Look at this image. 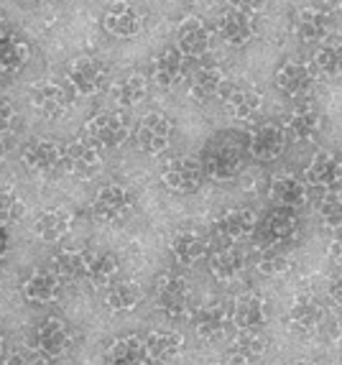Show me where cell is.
I'll use <instances>...</instances> for the list:
<instances>
[{
  "label": "cell",
  "instance_id": "9c48e42d",
  "mask_svg": "<svg viewBox=\"0 0 342 365\" xmlns=\"http://www.w3.org/2000/svg\"><path fill=\"white\" fill-rule=\"evenodd\" d=\"M67 77H69V85L74 87V92L90 98V95H98L105 87V82H108V69L103 67V61L92 59V56H82V59H77L72 67H69Z\"/></svg>",
  "mask_w": 342,
  "mask_h": 365
},
{
  "label": "cell",
  "instance_id": "681fc988",
  "mask_svg": "<svg viewBox=\"0 0 342 365\" xmlns=\"http://www.w3.org/2000/svg\"><path fill=\"white\" fill-rule=\"evenodd\" d=\"M6 253H8V235L3 230V225H0V258L6 256Z\"/></svg>",
  "mask_w": 342,
  "mask_h": 365
},
{
  "label": "cell",
  "instance_id": "ee69618b",
  "mask_svg": "<svg viewBox=\"0 0 342 365\" xmlns=\"http://www.w3.org/2000/svg\"><path fill=\"white\" fill-rule=\"evenodd\" d=\"M291 268V258L286 253H279V250H269L266 256L258 261V271L263 276H281Z\"/></svg>",
  "mask_w": 342,
  "mask_h": 365
},
{
  "label": "cell",
  "instance_id": "3957f363",
  "mask_svg": "<svg viewBox=\"0 0 342 365\" xmlns=\"http://www.w3.org/2000/svg\"><path fill=\"white\" fill-rule=\"evenodd\" d=\"M161 179H164L166 189L177 192V195H192L202 187L204 182V166L200 161L190 156H179L171 158L169 164L161 171Z\"/></svg>",
  "mask_w": 342,
  "mask_h": 365
},
{
  "label": "cell",
  "instance_id": "5b68a950",
  "mask_svg": "<svg viewBox=\"0 0 342 365\" xmlns=\"http://www.w3.org/2000/svg\"><path fill=\"white\" fill-rule=\"evenodd\" d=\"M64 169L80 179L95 177L103 169V153L95 140H74L64 146Z\"/></svg>",
  "mask_w": 342,
  "mask_h": 365
},
{
  "label": "cell",
  "instance_id": "4fadbf2b",
  "mask_svg": "<svg viewBox=\"0 0 342 365\" xmlns=\"http://www.w3.org/2000/svg\"><path fill=\"white\" fill-rule=\"evenodd\" d=\"M243 166V158L240 151L230 143H209L207 151H204V171H207L212 179H232Z\"/></svg>",
  "mask_w": 342,
  "mask_h": 365
},
{
  "label": "cell",
  "instance_id": "5bb4252c",
  "mask_svg": "<svg viewBox=\"0 0 342 365\" xmlns=\"http://www.w3.org/2000/svg\"><path fill=\"white\" fill-rule=\"evenodd\" d=\"M177 46L184 56H192V59L207 54L212 46V31L202 19H195V16L184 19L177 31Z\"/></svg>",
  "mask_w": 342,
  "mask_h": 365
},
{
  "label": "cell",
  "instance_id": "f546056e",
  "mask_svg": "<svg viewBox=\"0 0 342 365\" xmlns=\"http://www.w3.org/2000/svg\"><path fill=\"white\" fill-rule=\"evenodd\" d=\"M118 274V258L113 253H103V250H87V271L85 279L90 281L95 289H103L110 284V279Z\"/></svg>",
  "mask_w": 342,
  "mask_h": 365
},
{
  "label": "cell",
  "instance_id": "8fae6325",
  "mask_svg": "<svg viewBox=\"0 0 342 365\" xmlns=\"http://www.w3.org/2000/svg\"><path fill=\"white\" fill-rule=\"evenodd\" d=\"M220 95H222V103H225V110L232 118H238V120L253 118V113L261 108V100H263L256 87L240 85V82H225Z\"/></svg>",
  "mask_w": 342,
  "mask_h": 365
},
{
  "label": "cell",
  "instance_id": "6da1fadb",
  "mask_svg": "<svg viewBox=\"0 0 342 365\" xmlns=\"http://www.w3.org/2000/svg\"><path fill=\"white\" fill-rule=\"evenodd\" d=\"M299 232V217L294 215L291 207H279L269 210L263 215L261 222H256V230L253 235H258L261 240V248H276V245H286L291 243Z\"/></svg>",
  "mask_w": 342,
  "mask_h": 365
},
{
  "label": "cell",
  "instance_id": "816d5d0a",
  "mask_svg": "<svg viewBox=\"0 0 342 365\" xmlns=\"http://www.w3.org/2000/svg\"><path fill=\"white\" fill-rule=\"evenodd\" d=\"M3 34H6V13L0 11V36H3Z\"/></svg>",
  "mask_w": 342,
  "mask_h": 365
},
{
  "label": "cell",
  "instance_id": "30bf717a",
  "mask_svg": "<svg viewBox=\"0 0 342 365\" xmlns=\"http://www.w3.org/2000/svg\"><path fill=\"white\" fill-rule=\"evenodd\" d=\"M28 100L33 105V110H38L43 118H49V120H56L67 113L69 108V95L67 90L56 82H36V85H31L28 90Z\"/></svg>",
  "mask_w": 342,
  "mask_h": 365
},
{
  "label": "cell",
  "instance_id": "f35d334b",
  "mask_svg": "<svg viewBox=\"0 0 342 365\" xmlns=\"http://www.w3.org/2000/svg\"><path fill=\"white\" fill-rule=\"evenodd\" d=\"M266 347H269V340L261 329H240L238 340L232 345V353H235V360H253Z\"/></svg>",
  "mask_w": 342,
  "mask_h": 365
},
{
  "label": "cell",
  "instance_id": "ffe728a7",
  "mask_svg": "<svg viewBox=\"0 0 342 365\" xmlns=\"http://www.w3.org/2000/svg\"><path fill=\"white\" fill-rule=\"evenodd\" d=\"M105 29L118 38H130L135 34H141L143 19L130 3H115V6H110V11L105 13Z\"/></svg>",
  "mask_w": 342,
  "mask_h": 365
},
{
  "label": "cell",
  "instance_id": "52a82bcc",
  "mask_svg": "<svg viewBox=\"0 0 342 365\" xmlns=\"http://www.w3.org/2000/svg\"><path fill=\"white\" fill-rule=\"evenodd\" d=\"M133 207V197L125 187L120 184H110V187H103L92 202V215L100 222H118Z\"/></svg>",
  "mask_w": 342,
  "mask_h": 365
},
{
  "label": "cell",
  "instance_id": "7402d4cb",
  "mask_svg": "<svg viewBox=\"0 0 342 365\" xmlns=\"http://www.w3.org/2000/svg\"><path fill=\"white\" fill-rule=\"evenodd\" d=\"M24 297L33 304H51L61 297V276L56 271H36L26 279Z\"/></svg>",
  "mask_w": 342,
  "mask_h": 365
},
{
  "label": "cell",
  "instance_id": "d6a6232c",
  "mask_svg": "<svg viewBox=\"0 0 342 365\" xmlns=\"http://www.w3.org/2000/svg\"><path fill=\"white\" fill-rule=\"evenodd\" d=\"M138 304H141V287L133 284V281L113 284V287L105 292V307H108L110 312H115V314L133 312Z\"/></svg>",
  "mask_w": 342,
  "mask_h": 365
},
{
  "label": "cell",
  "instance_id": "277c9868",
  "mask_svg": "<svg viewBox=\"0 0 342 365\" xmlns=\"http://www.w3.org/2000/svg\"><path fill=\"white\" fill-rule=\"evenodd\" d=\"M21 161L26 169L36 171V174H54V171L64 169V146L49 138H36L24 148Z\"/></svg>",
  "mask_w": 342,
  "mask_h": 365
},
{
  "label": "cell",
  "instance_id": "7bdbcfd3",
  "mask_svg": "<svg viewBox=\"0 0 342 365\" xmlns=\"http://www.w3.org/2000/svg\"><path fill=\"white\" fill-rule=\"evenodd\" d=\"M319 217L324 220V225L327 227H342V197L337 195L335 189H327V195L319 197Z\"/></svg>",
  "mask_w": 342,
  "mask_h": 365
},
{
  "label": "cell",
  "instance_id": "c3c4849f",
  "mask_svg": "<svg viewBox=\"0 0 342 365\" xmlns=\"http://www.w3.org/2000/svg\"><path fill=\"white\" fill-rule=\"evenodd\" d=\"M327 294H330V299L335 302V304L342 307V274L335 276V279L330 281V287H327Z\"/></svg>",
  "mask_w": 342,
  "mask_h": 365
},
{
  "label": "cell",
  "instance_id": "8d00e7d4",
  "mask_svg": "<svg viewBox=\"0 0 342 365\" xmlns=\"http://www.w3.org/2000/svg\"><path fill=\"white\" fill-rule=\"evenodd\" d=\"M146 90H148V85L141 74H128V77H123L120 82H115L113 98H115V103L120 105V108H133V105H138L146 98Z\"/></svg>",
  "mask_w": 342,
  "mask_h": 365
},
{
  "label": "cell",
  "instance_id": "ba28073f",
  "mask_svg": "<svg viewBox=\"0 0 342 365\" xmlns=\"http://www.w3.org/2000/svg\"><path fill=\"white\" fill-rule=\"evenodd\" d=\"M286 130L279 123L263 120L251 130V153L258 161H274L286 148Z\"/></svg>",
  "mask_w": 342,
  "mask_h": 365
},
{
  "label": "cell",
  "instance_id": "7c38bea8",
  "mask_svg": "<svg viewBox=\"0 0 342 365\" xmlns=\"http://www.w3.org/2000/svg\"><path fill=\"white\" fill-rule=\"evenodd\" d=\"M317 82V69L306 61H286L279 72H276V85L291 98H301L306 92H312Z\"/></svg>",
  "mask_w": 342,
  "mask_h": 365
},
{
  "label": "cell",
  "instance_id": "83f0119b",
  "mask_svg": "<svg viewBox=\"0 0 342 365\" xmlns=\"http://www.w3.org/2000/svg\"><path fill=\"white\" fill-rule=\"evenodd\" d=\"M220 36L232 46H243V43H248L256 36V26H253L248 13L230 8V11L220 16Z\"/></svg>",
  "mask_w": 342,
  "mask_h": 365
},
{
  "label": "cell",
  "instance_id": "8992f818",
  "mask_svg": "<svg viewBox=\"0 0 342 365\" xmlns=\"http://www.w3.org/2000/svg\"><path fill=\"white\" fill-rule=\"evenodd\" d=\"M87 133L100 148H120L128 140L130 125L120 113H100L87 123Z\"/></svg>",
  "mask_w": 342,
  "mask_h": 365
},
{
  "label": "cell",
  "instance_id": "ac0fdd59",
  "mask_svg": "<svg viewBox=\"0 0 342 365\" xmlns=\"http://www.w3.org/2000/svg\"><path fill=\"white\" fill-rule=\"evenodd\" d=\"M230 324H232L230 307L222 304V302H212V304L195 312V327L202 340H217V337H222L230 329Z\"/></svg>",
  "mask_w": 342,
  "mask_h": 365
},
{
  "label": "cell",
  "instance_id": "9a60e30c",
  "mask_svg": "<svg viewBox=\"0 0 342 365\" xmlns=\"http://www.w3.org/2000/svg\"><path fill=\"white\" fill-rule=\"evenodd\" d=\"M171 138V120L161 113H148L143 115L141 125H138V146L148 156L166 151Z\"/></svg>",
  "mask_w": 342,
  "mask_h": 365
},
{
  "label": "cell",
  "instance_id": "7a4b0ae2",
  "mask_svg": "<svg viewBox=\"0 0 342 365\" xmlns=\"http://www.w3.org/2000/svg\"><path fill=\"white\" fill-rule=\"evenodd\" d=\"M192 294H190V284L182 276H161L156 281V307L164 312L171 319H184V317L192 314Z\"/></svg>",
  "mask_w": 342,
  "mask_h": 365
},
{
  "label": "cell",
  "instance_id": "e0dca14e",
  "mask_svg": "<svg viewBox=\"0 0 342 365\" xmlns=\"http://www.w3.org/2000/svg\"><path fill=\"white\" fill-rule=\"evenodd\" d=\"M304 179L314 189H337L342 182V161L330 151L317 153L304 169Z\"/></svg>",
  "mask_w": 342,
  "mask_h": 365
},
{
  "label": "cell",
  "instance_id": "603a6c76",
  "mask_svg": "<svg viewBox=\"0 0 342 365\" xmlns=\"http://www.w3.org/2000/svg\"><path fill=\"white\" fill-rule=\"evenodd\" d=\"M322 322V307L314 297H299L289 309V324L299 335H312Z\"/></svg>",
  "mask_w": 342,
  "mask_h": 365
},
{
  "label": "cell",
  "instance_id": "b9f144b4",
  "mask_svg": "<svg viewBox=\"0 0 342 365\" xmlns=\"http://www.w3.org/2000/svg\"><path fill=\"white\" fill-rule=\"evenodd\" d=\"M26 215V205L16 189L0 184V222H19Z\"/></svg>",
  "mask_w": 342,
  "mask_h": 365
},
{
  "label": "cell",
  "instance_id": "bcb514c9",
  "mask_svg": "<svg viewBox=\"0 0 342 365\" xmlns=\"http://www.w3.org/2000/svg\"><path fill=\"white\" fill-rule=\"evenodd\" d=\"M230 8L248 13V16H256V13H261L266 8V0H230Z\"/></svg>",
  "mask_w": 342,
  "mask_h": 365
},
{
  "label": "cell",
  "instance_id": "7dc6e473",
  "mask_svg": "<svg viewBox=\"0 0 342 365\" xmlns=\"http://www.w3.org/2000/svg\"><path fill=\"white\" fill-rule=\"evenodd\" d=\"M327 253H330L332 261L340 263V266H342V227H335V235H332L330 248H327Z\"/></svg>",
  "mask_w": 342,
  "mask_h": 365
},
{
  "label": "cell",
  "instance_id": "f907efd6",
  "mask_svg": "<svg viewBox=\"0 0 342 365\" xmlns=\"http://www.w3.org/2000/svg\"><path fill=\"white\" fill-rule=\"evenodd\" d=\"M330 8H335V11H342V0H324Z\"/></svg>",
  "mask_w": 342,
  "mask_h": 365
},
{
  "label": "cell",
  "instance_id": "f6af8a7d",
  "mask_svg": "<svg viewBox=\"0 0 342 365\" xmlns=\"http://www.w3.org/2000/svg\"><path fill=\"white\" fill-rule=\"evenodd\" d=\"M13 118H16V110H13L11 100H8V98H0V133L11 130Z\"/></svg>",
  "mask_w": 342,
  "mask_h": 365
},
{
  "label": "cell",
  "instance_id": "11a10c76",
  "mask_svg": "<svg viewBox=\"0 0 342 365\" xmlns=\"http://www.w3.org/2000/svg\"><path fill=\"white\" fill-rule=\"evenodd\" d=\"M3 350H6V342H3V335H0V355H3Z\"/></svg>",
  "mask_w": 342,
  "mask_h": 365
},
{
  "label": "cell",
  "instance_id": "1f68e13d",
  "mask_svg": "<svg viewBox=\"0 0 342 365\" xmlns=\"http://www.w3.org/2000/svg\"><path fill=\"white\" fill-rule=\"evenodd\" d=\"M207 253V240L200 235V232H179L174 240H171V256L177 258V263L182 266H192L197 263L202 256Z\"/></svg>",
  "mask_w": 342,
  "mask_h": 365
},
{
  "label": "cell",
  "instance_id": "db71d44e",
  "mask_svg": "<svg viewBox=\"0 0 342 365\" xmlns=\"http://www.w3.org/2000/svg\"><path fill=\"white\" fill-rule=\"evenodd\" d=\"M337 342H340V345H342V319H340V322H337Z\"/></svg>",
  "mask_w": 342,
  "mask_h": 365
},
{
  "label": "cell",
  "instance_id": "f1b7e54d",
  "mask_svg": "<svg viewBox=\"0 0 342 365\" xmlns=\"http://www.w3.org/2000/svg\"><path fill=\"white\" fill-rule=\"evenodd\" d=\"M187 56L179 49H164L156 56V64H153V79L156 85L161 87H174L177 82H182L184 72H187Z\"/></svg>",
  "mask_w": 342,
  "mask_h": 365
},
{
  "label": "cell",
  "instance_id": "cb8c5ba5",
  "mask_svg": "<svg viewBox=\"0 0 342 365\" xmlns=\"http://www.w3.org/2000/svg\"><path fill=\"white\" fill-rule=\"evenodd\" d=\"M36 342H38V350H41L43 355L56 358V355H61L69 347L72 332H69V327L61 322V319H43L41 327H38V332H36Z\"/></svg>",
  "mask_w": 342,
  "mask_h": 365
},
{
  "label": "cell",
  "instance_id": "e575fe53",
  "mask_svg": "<svg viewBox=\"0 0 342 365\" xmlns=\"http://www.w3.org/2000/svg\"><path fill=\"white\" fill-rule=\"evenodd\" d=\"M245 268V256L243 250L238 248H220L209 261V271H212L214 279L220 281H232L235 276Z\"/></svg>",
  "mask_w": 342,
  "mask_h": 365
},
{
  "label": "cell",
  "instance_id": "4316f807",
  "mask_svg": "<svg viewBox=\"0 0 342 365\" xmlns=\"http://www.w3.org/2000/svg\"><path fill=\"white\" fill-rule=\"evenodd\" d=\"M69 227H72V212L67 207H51L38 215L33 230H36V235L41 237L43 243H56V240L67 235Z\"/></svg>",
  "mask_w": 342,
  "mask_h": 365
},
{
  "label": "cell",
  "instance_id": "ab89813d",
  "mask_svg": "<svg viewBox=\"0 0 342 365\" xmlns=\"http://www.w3.org/2000/svg\"><path fill=\"white\" fill-rule=\"evenodd\" d=\"M54 271L61 279H85L87 250H61L54 258Z\"/></svg>",
  "mask_w": 342,
  "mask_h": 365
},
{
  "label": "cell",
  "instance_id": "484cf974",
  "mask_svg": "<svg viewBox=\"0 0 342 365\" xmlns=\"http://www.w3.org/2000/svg\"><path fill=\"white\" fill-rule=\"evenodd\" d=\"M269 195L276 205H281V207H304L306 205V184H301L299 179H294L291 174H281V177H274L271 179V187H269Z\"/></svg>",
  "mask_w": 342,
  "mask_h": 365
},
{
  "label": "cell",
  "instance_id": "f5cc1de1",
  "mask_svg": "<svg viewBox=\"0 0 342 365\" xmlns=\"http://www.w3.org/2000/svg\"><path fill=\"white\" fill-rule=\"evenodd\" d=\"M3 158H6V143H3V138H0V164H3Z\"/></svg>",
  "mask_w": 342,
  "mask_h": 365
},
{
  "label": "cell",
  "instance_id": "836d02e7",
  "mask_svg": "<svg viewBox=\"0 0 342 365\" xmlns=\"http://www.w3.org/2000/svg\"><path fill=\"white\" fill-rule=\"evenodd\" d=\"M222 85H225V74H222V69L204 67L195 74V79H192L190 95H192V100H197V103H207V100H212L214 95H220Z\"/></svg>",
  "mask_w": 342,
  "mask_h": 365
},
{
  "label": "cell",
  "instance_id": "60d3db41",
  "mask_svg": "<svg viewBox=\"0 0 342 365\" xmlns=\"http://www.w3.org/2000/svg\"><path fill=\"white\" fill-rule=\"evenodd\" d=\"M314 67L324 77H342V43H322L314 56Z\"/></svg>",
  "mask_w": 342,
  "mask_h": 365
},
{
  "label": "cell",
  "instance_id": "4dcf8cb0",
  "mask_svg": "<svg viewBox=\"0 0 342 365\" xmlns=\"http://www.w3.org/2000/svg\"><path fill=\"white\" fill-rule=\"evenodd\" d=\"M28 54V43L24 38L13 36V34L0 36V72L3 74H16L19 69H24Z\"/></svg>",
  "mask_w": 342,
  "mask_h": 365
},
{
  "label": "cell",
  "instance_id": "d4e9b609",
  "mask_svg": "<svg viewBox=\"0 0 342 365\" xmlns=\"http://www.w3.org/2000/svg\"><path fill=\"white\" fill-rule=\"evenodd\" d=\"M296 34L306 43L324 41L332 34V16L317 11V8H304V11H299V19H296Z\"/></svg>",
  "mask_w": 342,
  "mask_h": 365
},
{
  "label": "cell",
  "instance_id": "74e56055",
  "mask_svg": "<svg viewBox=\"0 0 342 365\" xmlns=\"http://www.w3.org/2000/svg\"><path fill=\"white\" fill-rule=\"evenodd\" d=\"M184 347L182 332H151L146 337L148 358H171Z\"/></svg>",
  "mask_w": 342,
  "mask_h": 365
},
{
  "label": "cell",
  "instance_id": "d590c367",
  "mask_svg": "<svg viewBox=\"0 0 342 365\" xmlns=\"http://www.w3.org/2000/svg\"><path fill=\"white\" fill-rule=\"evenodd\" d=\"M110 363H143L148 360V350H146V340L141 337H120V340L113 342L110 353H108Z\"/></svg>",
  "mask_w": 342,
  "mask_h": 365
},
{
  "label": "cell",
  "instance_id": "44dd1931",
  "mask_svg": "<svg viewBox=\"0 0 342 365\" xmlns=\"http://www.w3.org/2000/svg\"><path fill=\"white\" fill-rule=\"evenodd\" d=\"M256 222L258 217L253 210H245V207L225 210L220 217L214 220V230L220 232L222 237H227V240H240V237L253 235Z\"/></svg>",
  "mask_w": 342,
  "mask_h": 365
},
{
  "label": "cell",
  "instance_id": "d6986e66",
  "mask_svg": "<svg viewBox=\"0 0 342 365\" xmlns=\"http://www.w3.org/2000/svg\"><path fill=\"white\" fill-rule=\"evenodd\" d=\"M322 128V118H319V110L312 105H299L294 108V113L284 123V130H286V138H291L294 143H306L312 140L314 135Z\"/></svg>",
  "mask_w": 342,
  "mask_h": 365
},
{
  "label": "cell",
  "instance_id": "2e32d148",
  "mask_svg": "<svg viewBox=\"0 0 342 365\" xmlns=\"http://www.w3.org/2000/svg\"><path fill=\"white\" fill-rule=\"evenodd\" d=\"M232 327L238 329H261L269 322V312H266V299L261 294H240L230 307Z\"/></svg>",
  "mask_w": 342,
  "mask_h": 365
}]
</instances>
